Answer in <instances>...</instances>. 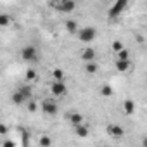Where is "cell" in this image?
<instances>
[{
    "mask_svg": "<svg viewBox=\"0 0 147 147\" xmlns=\"http://www.w3.org/2000/svg\"><path fill=\"white\" fill-rule=\"evenodd\" d=\"M50 4V7H54L55 11H59V12H73L76 9V2L75 0H52V2H49Z\"/></svg>",
    "mask_w": 147,
    "mask_h": 147,
    "instance_id": "1",
    "label": "cell"
},
{
    "mask_svg": "<svg viewBox=\"0 0 147 147\" xmlns=\"http://www.w3.org/2000/svg\"><path fill=\"white\" fill-rule=\"evenodd\" d=\"M76 35H78V40H80V42H83V43H90V42L95 40V36H97V30H95L94 26H85V28L78 30Z\"/></svg>",
    "mask_w": 147,
    "mask_h": 147,
    "instance_id": "2",
    "label": "cell"
},
{
    "mask_svg": "<svg viewBox=\"0 0 147 147\" xmlns=\"http://www.w3.org/2000/svg\"><path fill=\"white\" fill-rule=\"evenodd\" d=\"M21 59L26 62H36L38 61V49L33 45H28L21 50Z\"/></svg>",
    "mask_w": 147,
    "mask_h": 147,
    "instance_id": "3",
    "label": "cell"
},
{
    "mask_svg": "<svg viewBox=\"0 0 147 147\" xmlns=\"http://www.w3.org/2000/svg\"><path fill=\"white\" fill-rule=\"evenodd\" d=\"M42 111L45 113V114H49V116H55L57 114V111H59V107H57V102L54 100V99H43L42 100Z\"/></svg>",
    "mask_w": 147,
    "mask_h": 147,
    "instance_id": "4",
    "label": "cell"
},
{
    "mask_svg": "<svg viewBox=\"0 0 147 147\" xmlns=\"http://www.w3.org/2000/svg\"><path fill=\"white\" fill-rule=\"evenodd\" d=\"M126 5H128V0H116V2L113 4V7L109 9V12H107V16L111 18V19H114V18H118L125 9H126Z\"/></svg>",
    "mask_w": 147,
    "mask_h": 147,
    "instance_id": "5",
    "label": "cell"
},
{
    "mask_svg": "<svg viewBox=\"0 0 147 147\" xmlns=\"http://www.w3.org/2000/svg\"><path fill=\"white\" fill-rule=\"evenodd\" d=\"M50 92H52L54 97H62V95H66V94H67L66 83H64V82H54V83L50 85Z\"/></svg>",
    "mask_w": 147,
    "mask_h": 147,
    "instance_id": "6",
    "label": "cell"
},
{
    "mask_svg": "<svg viewBox=\"0 0 147 147\" xmlns=\"http://www.w3.org/2000/svg\"><path fill=\"white\" fill-rule=\"evenodd\" d=\"M106 131H107L113 138H121V137L125 135V130H123V126H119V125H109Z\"/></svg>",
    "mask_w": 147,
    "mask_h": 147,
    "instance_id": "7",
    "label": "cell"
},
{
    "mask_svg": "<svg viewBox=\"0 0 147 147\" xmlns=\"http://www.w3.org/2000/svg\"><path fill=\"white\" fill-rule=\"evenodd\" d=\"M82 61H85V62H88V61H95V50H94L92 47L83 49V52H82Z\"/></svg>",
    "mask_w": 147,
    "mask_h": 147,
    "instance_id": "8",
    "label": "cell"
},
{
    "mask_svg": "<svg viewBox=\"0 0 147 147\" xmlns=\"http://www.w3.org/2000/svg\"><path fill=\"white\" fill-rule=\"evenodd\" d=\"M130 66H131L130 59H118V61H116V69H118L119 73L128 71V69H130Z\"/></svg>",
    "mask_w": 147,
    "mask_h": 147,
    "instance_id": "9",
    "label": "cell"
},
{
    "mask_svg": "<svg viewBox=\"0 0 147 147\" xmlns=\"http://www.w3.org/2000/svg\"><path fill=\"white\" fill-rule=\"evenodd\" d=\"M11 99H12V102H14L16 106H23V104H26V102H28V99H26L19 90L12 92V97H11Z\"/></svg>",
    "mask_w": 147,
    "mask_h": 147,
    "instance_id": "10",
    "label": "cell"
},
{
    "mask_svg": "<svg viewBox=\"0 0 147 147\" xmlns=\"http://www.w3.org/2000/svg\"><path fill=\"white\" fill-rule=\"evenodd\" d=\"M64 26H66L67 33H71V35H76V31H78V23H76L75 19H69V21H66V23H64Z\"/></svg>",
    "mask_w": 147,
    "mask_h": 147,
    "instance_id": "11",
    "label": "cell"
},
{
    "mask_svg": "<svg viewBox=\"0 0 147 147\" xmlns=\"http://www.w3.org/2000/svg\"><path fill=\"white\" fill-rule=\"evenodd\" d=\"M67 119H69V123H71L73 126H76V125L83 123V116H82L80 113H71V114L67 116Z\"/></svg>",
    "mask_w": 147,
    "mask_h": 147,
    "instance_id": "12",
    "label": "cell"
},
{
    "mask_svg": "<svg viewBox=\"0 0 147 147\" xmlns=\"http://www.w3.org/2000/svg\"><path fill=\"white\" fill-rule=\"evenodd\" d=\"M123 109H125V114H126V116H131V114L135 113V102L130 100V99L125 100V102H123Z\"/></svg>",
    "mask_w": 147,
    "mask_h": 147,
    "instance_id": "13",
    "label": "cell"
},
{
    "mask_svg": "<svg viewBox=\"0 0 147 147\" xmlns=\"http://www.w3.org/2000/svg\"><path fill=\"white\" fill-rule=\"evenodd\" d=\"M75 133H76L78 137L85 138V137H88V128H87L83 123H80V125H76V126H75Z\"/></svg>",
    "mask_w": 147,
    "mask_h": 147,
    "instance_id": "14",
    "label": "cell"
},
{
    "mask_svg": "<svg viewBox=\"0 0 147 147\" xmlns=\"http://www.w3.org/2000/svg\"><path fill=\"white\" fill-rule=\"evenodd\" d=\"M85 71L88 73V75H95V73L99 71V66L95 64V61H88V62H85Z\"/></svg>",
    "mask_w": 147,
    "mask_h": 147,
    "instance_id": "15",
    "label": "cell"
},
{
    "mask_svg": "<svg viewBox=\"0 0 147 147\" xmlns=\"http://www.w3.org/2000/svg\"><path fill=\"white\" fill-rule=\"evenodd\" d=\"M12 23V18L9 14H0V28H5Z\"/></svg>",
    "mask_w": 147,
    "mask_h": 147,
    "instance_id": "16",
    "label": "cell"
},
{
    "mask_svg": "<svg viewBox=\"0 0 147 147\" xmlns=\"http://www.w3.org/2000/svg\"><path fill=\"white\" fill-rule=\"evenodd\" d=\"M52 78H54V82H64V71L62 69H54L52 71Z\"/></svg>",
    "mask_w": 147,
    "mask_h": 147,
    "instance_id": "17",
    "label": "cell"
},
{
    "mask_svg": "<svg viewBox=\"0 0 147 147\" xmlns=\"http://www.w3.org/2000/svg\"><path fill=\"white\" fill-rule=\"evenodd\" d=\"M26 80H28V82H36V80H38V73H36L35 69H28V71H26Z\"/></svg>",
    "mask_w": 147,
    "mask_h": 147,
    "instance_id": "18",
    "label": "cell"
},
{
    "mask_svg": "<svg viewBox=\"0 0 147 147\" xmlns=\"http://www.w3.org/2000/svg\"><path fill=\"white\" fill-rule=\"evenodd\" d=\"M38 145H40V147H49V145H52V138L47 137V135H43V137H40Z\"/></svg>",
    "mask_w": 147,
    "mask_h": 147,
    "instance_id": "19",
    "label": "cell"
},
{
    "mask_svg": "<svg viewBox=\"0 0 147 147\" xmlns=\"http://www.w3.org/2000/svg\"><path fill=\"white\" fill-rule=\"evenodd\" d=\"M100 95H104V97H111V95H113V87H111V85H102V88H100Z\"/></svg>",
    "mask_w": 147,
    "mask_h": 147,
    "instance_id": "20",
    "label": "cell"
},
{
    "mask_svg": "<svg viewBox=\"0 0 147 147\" xmlns=\"http://www.w3.org/2000/svg\"><path fill=\"white\" fill-rule=\"evenodd\" d=\"M18 90H19V92H21V94H23L26 99H31V87H28V85H23V87H21V88H18Z\"/></svg>",
    "mask_w": 147,
    "mask_h": 147,
    "instance_id": "21",
    "label": "cell"
},
{
    "mask_svg": "<svg viewBox=\"0 0 147 147\" xmlns=\"http://www.w3.org/2000/svg\"><path fill=\"white\" fill-rule=\"evenodd\" d=\"M21 135H23V145L28 147V145H30V133L23 128V130H21Z\"/></svg>",
    "mask_w": 147,
    "mask_h": 147,
    "instance_id": "22",
    "label": "cell"
},
{
    "mask_svg": "<svg viewBox=\"0 0 147 147\" xmlns=\"http://www.w3.org/2000/svg\"><path fill=\"white\" fill-rule=\"evenodd\" d=\"M116 54H118V59H130V54H128V50H125V47L121 50H118Z\"/></svg>",
    "mask_w": 147,
    "mask_h": 147,
    "instance_id": "23",
    "label": "cell"
},
{
    "mask_svg": "<svg viewBox=\"0 0 147 147\" xmlns=\"http://www.w3.org/2000/svg\"><path fill=\"white\" fill-rule=\"evenodd\" d=\"M36 109H38L36 102H35V100H30V99H28V111H30V113H36Z\"/></svg>",
    "mask_w": 147,
    "mask_h": 147,
    "instance_id": "24",
    "label": "cell"
},
{
    "mask_svg": "<svg viewBox=\"0 0 147 147\" xmlns=\"http://www.w3.org/2000/svg\"><path fill=\"white\" fill-rule=\"evenodd\" d=\"M111 47H113V50H114V52H118V50H121V49H123V43H121L119 40H114Z\"/></svg>",
    "mask_w": 147,
    "mask_h": 147,
    "instance_id": "25",
    "label": "cell"
},
{
    "mask_svg": "<svg viewBox=\"0 0 147 147\" xmlns=\"http://www.w3.org/2000/svg\"><path fill=\"white\" fill-rule=\"evenodd\" d=\"M14 145H16L14 140H5V142H4V147H14Z\"/></svg>",
    "mask_w": 147,
    "mask_h": 147,
    "instance_id": "26",
    "label": "cell"
},
{
    "mask_svg": "<svg viewBox=\"0 0 147 147\" xmlns=\"http://www.w3.org/2000/svg\"><path fill=\"white\" fill-rule=\"evenodd\" d=\"M5 133H7V126L0 123V135H5Z\"/></svg>",
    "mask_w": 147,
    "mask_h": 147,
    "instance_id": "27",
    "label": "cell"
}]
</instances>
